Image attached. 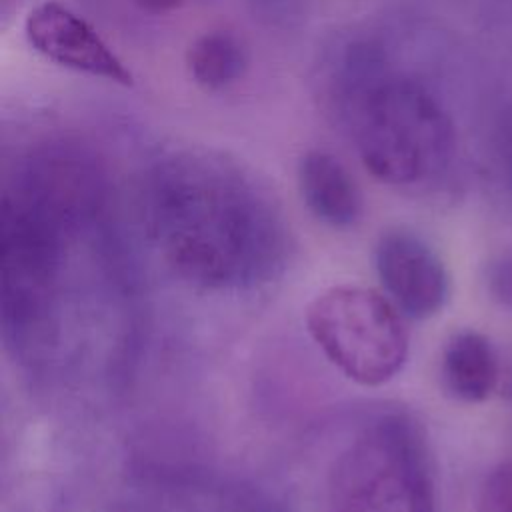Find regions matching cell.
Listing matches in <instances>:
<instances>
[{
	"label": "cell",
	"mask_w": 512,
	"mask_h": 512,
	"mask_svg": "<svg viewBox=\"0 0 512 512\" xmlns=\"http://www.w3.org/2000/svg\"><path fill=\"white\" fill-rule=\"evenodd\" d=\"M148 226L166 264L206 290L270 282L288 254V230L270 196L216 160L160 166L148 190Z\"/></svg>",
	"instance_id": "obj_1"
},
{
	"label": "cell",
	"mask_w": 512,
	"mask_h": 512,
	"mask_svg": "<svg viewBox=\"0 0 512 512\" xmlns=\"http://www.w3.org/2000/svg\"><path fill=\"white\" fill-rule=\"evenodd\" d=\"M80 216L20 182L2 198L0 280L4 332L20 346L48 338L64 248Z\"/></svg>",
	"instance_id": "obj_2"
},
{
	"label": "cell",
	"mask_w": 512,
	"mask_h": 512,
	"mask_svg": "<svg viewBox=\"0 0 512 512\" xmlns=\"http://www.w3.org/2000/svg\"><path fill=\"white\" fill-rule=\"evenodd\" d=\"M364 168L386 184H412L434 172L452 148V124L418 82L382 72L340 102Z\"/></svg>",
	"instance_id": "obj_3"
},
{
	"label": "cell",
	"mask_w": 512,
	"mask_h": 512,
	"mask_svg": "<svg viewBox=\"0 0 512 512\" xmlns=\"http://www.w3.org/2000/svg\"><path fill=\"white\" fill-rule=\"evenodd\" d=\"M324 512H436L420 422L406 412L368 422L332 464Z\"/></svg>",
	"instance_id": "obj_4"
},
{
	"label": "cell",
	"mask_w": 512,
	"mask_h": 512,
	"mask_svg": "<svg viewBox=\"0 0 512 512\" xmlns=\"http://www.w3.org/2000/svg\"><path fill=\"white\" fill-rule=\"evenodd\" d=\"M304 320L328 362L360 386L390 382L408 358L404 316L380 290L330 286L312 298Z\"/></svg>",
	"instance_id": "obj_5"
},
{
	"label": "cell",
	"mask_w": 512,
	"mask_h": 512,
	"mask_svg": "<svg viewBox=\"0 0 512 512\" xmlns=\"http://www.w3.org/2000/svg\"><path fill=\"white\" fill-rule=\"evenodd\" d=\"M374 268L384 294L404 318L428 320L448 300V272L440 254L406 226L382 230L374 244Z\"/></svg>",
	"instance_id": "obj_6"
},
{
	"label": "cell",
	"mask_w": 512,
	"mask_h": 512,
	"mask_svg": "<svg viewBox=\"0 0 512 512\" xmlns=\"http://www.w3.org/2000/svg\"><path fill=\"white\" fill-rule=\"evenodd\" d=\"M24 32L28 44L58 66L122 86L132 84L130 70L100 34L60 2L50 0L32 8Z\"/></svg>",
	"instance_id": "obj_7"
},
{
	"label": "cell",
	"mask_w": 512,
	"mask_h": 512,
	"mask_svg": "<svg viewBox=\"0 0 512 512\" xmlns=\"http://www.w3.org/2000/svg\"><path fill=\"white\" fill-rule=\"evenodd\" d=\"M296 180L306 208L322 224L350 228L360 220L362 192L346 166L330 152H306L298 162Z\"/></svg>",
	"instance_id": "obj_8"
},
{
	"label": "cell",
	"mask_w": 512,
	"mask_h": 512,
	"mask_svg": "<svg viewBox=\"0 0 512 512\" xmlns=\"http://www.w3.org/2000/svg\"><path fill=\"white\" fill-rule=\"evenodd\" d=\"M498 376V354L488 336L470 328L448 336L440 354V382L446 394L468 404L484 402L496 390Z\"/></svg>",
	"instance_id": "obj_9"
},
{
	"label": "cell",
	"mask_w": 512,
	"mask_h": 512,
	"mask_svg": "<svg viewBox=\"0 0 512 512\" xmlns=\"http://www.w3.org/2000/svg\"><path fill=\"white\" fill-rule=\"evenodd\" d=\"M186 66L192 80L210 92L236 84L248 68V50L240 36L214 28L194 38L186 52Z\"/></svg>",
	"instance_id": "obj_10"
},
{
	"label": "cell",
	"mask_w": 512,
	"mask_h": 512,
	"mask_svg": "<svg viewBox=\"0 0 512 512\" xmlns=\"http://www.w3.org/2000/svg\"><path fill=\"white\" fill-rule=\"evenodd\" d=\"M474 512H512V460L496 464L484 476Z\"/></svg>",
	"instance_id": "obj_11"
},
{
	"label": "cell",
	"mask_w": 512,
	"mask_h": 512,
	"mask_svg": "<svg viewBox=\"0 0 512 512\" xmlns=\"http://www.w3.org/2000/svg\"><path fill=\"white\" fill-rule=\"evenodd\" d=\"M486 286L496 302L512 310V250L496 254L486 266Z\"/></svg>",
	"instance_id": "obj_12"
},
{
	"label": "cell",
	"mask_w": 512,
	"mask_h": 512,
	"mask_svg": "<svg viewBox=\"0 0 512 512\" xmlns=\"http://www.w3.org/2000/svg\"><path fill=\"white\" fill-rule=\"evenodd\" d=\"M132 4L150 14H166L184 6L186 0H132Z\"/></svg>",
	"instance_id": "obj_13"
},
{
	"label": "cell",
	"mask_w": 512,
	"mask_h": 512,
	"mask_svg": "<svg viewBox=\"0 0 512 512\" xmlns=\"http://www.w3.org/2000/svg\"><path fill=\"white\" fill-rule=\"evenodd\" d=\"M508 156H510V172H512V138H510V150H508Z\"/></svg>",
	"instance_id": "obj_14"
}]
</instances>
